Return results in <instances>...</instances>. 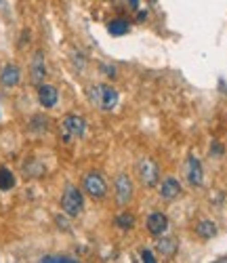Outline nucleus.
I'll use <instances>...</instances> for the list:
<instances>
[{
  "instance_id": "nucleus-9",
  "label": "nucleus",
  "mask_w": 227,
  "mask_h": 263,
  "mask_svg": "<svg viewBox=\"0 0 227 263\" xmlns=\"http://www.w3.org/2000/svg\"><path fill=\"white\" fill-rule=\"evenodd\" d=\"M38 101L42 107H55L59 101V91L53 84H38Z\"/></svg>"
},
{
  "instance_id": "nucleus-3",
  "label": "nucleus",
  "mask_w": 227,
  "mask_h": 263,
  "mask_svg": "<svg viewBox=\"0 0 227 263\" xmlns=\"http://www.w3.org/2000/svg\"><path fill=\"white\" fill-rule=\"evenodd\" d=\"M61 209H63V213L67 217H78L82 213V209H84L82 192L78 187H74V185L67 187L63 192V196H61Z\"/></svg>"
},
{
  "instance_id": "nucleus-2",
  "label": "nucleus",
  "mask_w": 227,
  "mask_h": 263,
  "mask_svg": "<svg viewBox=\"0 0 227 263\" xmlns=\"http://www.w3.org/2000/svg\"><path fill=\"white\" fill-rule=\"evenodd\" d=\"M59 133H61V139L65 143H72L76 139H82L84 133H86V120L78 114H70L61 120V126H59Z\"/></svg>"
},
{
  "instance_id": "nucleus-20",
  "label": "nucleus",
  "mask_w": 227,
  "mask_h": 263,
  "mask_svg": "<svg viewBox=\"0 0 227 263\" xmlns=\"http://www.w3.org/2000/svg\"><path fill=\"white\" fill-rule=\"evenodd\" d=\"M141 261H145V263H154L156 259H154V255H152L149 251H143V253H141Z\"/></svg>"
},
{
  "instance_id": "nucleus-7",
  "label": "nucleus",
  "mask_w": 227,
  "mask_h": 263,
  "mask_svg": "<svg viewBox=\"0 0 227 263\" xmlns=\"http://www.w3.org/2000/svg\"><path fill=\"white\" fill-rule=\"evenodd\" d=\"M185 175H187V181H190L194 187H200V185L204 183V168H202V162H200L196 156H190V158H187Z\"/></svg>"
},
{
  "instance_id": "nucleus-4",
  "label": "nucleus",
  "mask_w": 227,
  "mask_h": 263,
  "mask_svg": "<svg viewBox=\"0 0 227 263\" xmlns=\"http://www.w3.org/2000/svg\"><path fill=\"white\" fill-rule=\"evenodd\" d=\"M137 177L141 181V185L145 187H154L158 181H160V168L152 158H141L137 162Z\"/></svg>"
},
{
  "instance_id": "nucleus-19",
  "label": "nucleus",
  "mask_w": 227,
  "mask_h": 263,
  "mask_svg": "<svg viewBox=\"0 0 227 263\" xmlns=\"http://www.w3.org/2000/svg\"><path fill=\"white\" fill-rule=\"evenodd\" d=\"M49 128V120L44 116H34L32 118V130H36V133H42V130Z\"/></svg>"
},
{
  "instance_id": "nucleus-14",
  "label": "nucleus",
  "mask_w": 227,
  "mask_h": 263,
  "mask_svg": "<svg viewBox=\"0 0 227 263\" xmlns=\"http://www.w3.org/2000/svg\"><path fill=\"white\" fill-rule=\"evenodd\" d=\"M158 251H160L164 257H173L177 253V242L173 238H160L158 240Z\"/></svg>"
},
{
  "instance_id": "nucleus-12",
  "label": "nucleus",
  "mask_w": 227,
  "mask_h": 263,
  "mask_svg": "<svg viewBox=\"0 0 227 263\" xmlns=\"http://www.w3.org/2000/svg\"><path fill=\"white\" fill-rule=\"evenodd\" d=\"M179 194H181V183L175 177H166L160 185V198L162 200H175Z\"/></svg>"
},
{
  "instance_id": "nucleus-10",
  "label": "nucleus",
  "mask_w": 227,
  "mask_h": 263,
  "mask_svg": "<svg viewBox=\"0 0 227 263\" xmlns=\"http://www.w3.org/2000/svg\"><path fill=\"white\" fill-rule=\"evenodd\" d=\"M21 80V70L17 68L15 63H7L3 70H0V82H3V86H7V89H11V86H17Z\"/></svg>"
},
{
  "instance_id": "nucleus-5",
  "label": "nucleus",
  "mask_w": 227,
  "mask_h": 263,
  "mask_svg": "<svg viewBox=\"0 0 227 263\" xmlns=\"http://www.w3.org/2000/svg\"><path fill=\"white\" fill-rule=\"evenodd\" d=\"M82 185H84V192L90 196V198H95V200L105 198V194H107V183H105V179L101 177L99 173H88L84 177Z\"/></svg>"
},
{
  "instance_id": "nucleus-17",
  "label": "nucleus",
  "mask_w": 227,
  "mask_h": 263,
  "mask_svg": "<svg viewBox=\"0 0 227 263\" xmlns=\"http://www.w3.org/2000/svg\"><path fill=\"white\" fill-rule=\"evenodd\" d=\"M116 226H118L120 230H133V228H135V217L128 215V213H122V215L116 217Z\"/></svg>"
},
{
  "instance_id": "nucleus-13",
  "label": "nucleus",
  "mask_w": 227,
  "mask_h": 263,
  "mask_svg": "<svg viewBox=\"0 0 227 263\" xmlns=\"http://www.w3.org/2000/svg\"><path fill=\"white\" fill-rule=\"evenodd\" d=\"M128 30H130V26H128V21H124V19H113V21H109V26H107V32L111 36H124V34H128Z\"/></svg>"
},
{
  "instance_id": "nucleus-1",
  "label": "nucleus",
  "mask_w": 227,
  "mask_h": 263,
  "mask_svg": "<svg viewBox=\"0 0 227 263\" xmlns=\"http://www.w3.org/2000/svg\"><path fill=\"white\" fill-rule=\"evenodd\" d=\"M88 99L95 103V107H99L101 112H111L113 107L118 105V91L113 89V86L109 84H95V86H90V91H88Z\"/></svg>"
},
{
  "instance_id": "nucleus-23",
  "label": "nucleus",
  "mask_w": 227,
  "mask_h": 263,
  "mask_svg": "<svg viewBox=\"0 0 227 263\" xmlns=\"http://www.w3.org/2000/svg\"><path fill=\"white\" fill-rule=\"evenodd\" d=\"M130 7L133 9H139V0H130Z\"/></svg>"
},
{
  "instance_id": "nucleus-8",
  "label": "nucleus",
  "mask_w": 227,
  "mask_h": 263,
  "mask_svg": "<svg viewBox=\"0 0 227 263\" xmlns=\"http://www.w3.org/2000/svg\"><path fill=\"white\" fill-rule=\"evenodd\" d=\"M30 78L34 84H42L44 78H47V61H44V55L42 53H36L32 57V63H30Z\"/></svg>"
},
{
  "instance_id": "nucleus-6",
  "label": "nucleus",
  "mask_w": 227,
  "mask_h": 263,
  "mask_svg": "<svg viewBox=\"0 0 227 263\" xmlns=\"http://www.w3.org/2000/svg\"><path fill=\"white\" fill-rule=\"evenodd\" d=\"M133 198V181L128 175L120 173L118 177H116V200L120 206H126Z\"/></svg>"
},
{
  "instance_id": "nucleus-22",
  "label": "nucleus",
  "mask_w": 227,
  "mask_h": 263,
  "mask_svg": "<svg viewBox=\"0 0 227 263\" xmlns=\"http://www.w3.org/2000/svg\"><path fill=\"white\" fill-rule=\"evenodd\" d=\"M211 152H213V154H215V156H221V154H223V147H221L219 143H215V145L211 147Z\"/></svg>"
},
{
  "instance_id": "nucleus-18",
  "label": "nucleus",
  "mask_w": 227,
  "mask_h": 263,
  "mask_svg": "<svg viewBox=\"0 0 227 263\" xmlns=\"http://www.w3.org/2000/svg\"><path fill=\"white\" fill-rule=\"evenodd\" d=\"M42 263H74V257H67V255H44L40 259Z\"/></svg>"
},
{
  "instance_id": "nucleus-21",
  "label": "nucleus",
  "mask_w": 227,
  "mask_h": 263,
  "mask_svg": "<svg viewBox=\"0 0 227 263\" xmlns=\"http://www.w3.org/2000/svg\"><path fill=\"white\" fill-rule=\"evenodd\" d=\"M101 70H103V72H105V76H109V78L116 76V70L109 68V65H101Z\"/></svg>"
},
{
  "instance_id": "nucleus-11",
  "label": "nucleus",
  "mask_w": 227,
  "mask_h": 263,
  "mask_svg": "<svg viewBox=\"0 0 227 263\" xmlns=\"http://www.w3.org/2000/svg\"><path fill=\"white\" fill-rule=\"evenodd\" d=\"M147 230L154 236H162L168 230V217L162 215V213H152L147 217Z\"/></svg>"
},
{
  "instance_id": "nucleus-15",
  "label": "nucleus",
  "mask_w": 227,
  "mask_h": 263,
  "mask_svg": "<svg viewBox=\"0 0 227 263\" xmlns=\"http://www.w3.org/2000/svg\"><path fill=\"white\" fill-rule=\"evenodd\" d=\"M196 232H198V236L200 238H213V236H217V226L213 223V221H200L198 226H196Z\"/></svg>"
},
{
  "instance_id": "nucleus-16",
  "label": "nucleus",
  "mask_w": 227,
  "mask_h": 263,
  "mask_svg": "<svg viewBox=\"0 0 227 263\" xmlns=\"http://www.w3.org/2000/svg\"><path fill=\"white\" fill-rule=\"evenodd\" d=\"M15 187V175L9 168H0V190L9 192Z\"/></svg>"
}]
</instances>
